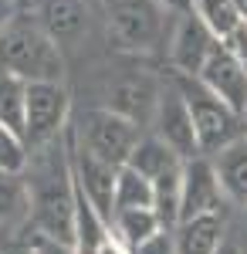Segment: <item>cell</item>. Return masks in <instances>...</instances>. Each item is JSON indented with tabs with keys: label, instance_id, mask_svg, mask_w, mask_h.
<instances>
[{
	"label": "cell",
	"instance_id": "cell-1",
	"mask_svg": "<svg viewBox=\"0 0 247 254\" xmlns=\"http://www.w3.org/2000/svg\"><path fill=\"white\" fill-rule=\"evenodd\" d=\"M0 68L27 81H61L64 55L61 44L27 10H17L0 31Z\"/></svg>",
	"mask_w": 247,
	"mask_h": 254
},
{
	"label": "cell",
	"instance_id": "cell-2",
	"mask_svg": "<svg viewBox=\"0 0 247 254\" xmlns=\"http://www.w3.org/2000/svg\"><path fill=\"white\" fill-rule=\"evenodd\" d=\"M102 7L122 48L142 51V55L166 48L176 14L166 10L159 0H102Z\"/></svg>",
	"mask_w": 247,
	"mask_h": 254
},
{
	"label": "cell",
	"instance_id": "cell-3",
	"mask_svg": "<svg viewBox=\"0 0 247 254\" xmlns=\"http://www.w3.org/2000/svg\"><path fill=\"white\" fill-rule=\"evenodd\" d=\"M27 187H31V217H34L38 234L75 244V176H71V166L61 176L51 166Z\"/></svg>",
	"mask_w": 247,
	"mask_h": 254
},
{
	"label": "cell",
	"instance_id": "cell-4",
	"mask_svg": "<svg viewBox=\"0 0 247 254\" xmlns=\"http://www.w3.org/2000/svg\"><path fill=\"white\" fill-rule=\"evenodd\" d=\"M173 81L180 85V92L190 102V112H193V122H196V136H200L203 153H220V149H227L230 142H237L241 119L244 116H237L224 98H217L196 75L176 71Z\"/></svg>",
	"mask_w": 247,
	"mask_h": 254
},
{
	"label": "cell",
	"instance_id": "cell-5",
	"mask_svg": "<svg viewBox=\"0 0 247 254\" xmlns=\"http://www.w3.org/2000/svg\"><path fill=\"white\" fill-rule=\"evenodd\" d=\"M75 136L81 146H88L95 156H102L112 166H125L129 156H132V149H135V142L142 139L139 136V126H135L132 119L112 112L109 105L88 109L85 116L78 119Z\"/></svg>",
	"mask_w": 247,
	"mask_h": 254
},
{
	"label": "cell",
	"instance_id": "cell-6",
	"mask_svg": "<svg viewBox=\"0 0 247 254\" xmlns=\"http://www.w3.org/2000/svg\"><path fill=\"white\" fill-rule=\"evenodd\" d=\"M71 95L61 81H27V146H48L68 129Z\"/></svg>",
	"mask_w": 247,
	"mask_h": 254
},
{
	"label": "cell",
	"instance_id": "cell-7",
	"mask_svg": "<svg viewBox=\"0 0 247 254\" xmlns=\"http://www.w3.org/2000/svg\"><path fill=\"white\" fill-rule=\"evenodd\" d=\"M152 132L163 139L166 146H173L183 159H193L203 153L200 136H196V122H193L190 102L180 92V85L170 81L163 85V95H159V109L152 116Z\"/></svg>",
	"mask_w": 247,
	"mask_h": 254
},
{
	"label": "cell",
	"instance_id": "cell-8",
	"mask_svg": "<svg viewBox=\"0 0 247 254\" xmlns=\"http://www.w3.org/2000/svg\"><path fill=\"white\" fill-rule=\"evenodd\" d=\"M68 159H71V173H75L78 187L88 193V200L98 207V214L112 224L115 217V183H119V166L105 163L102 156H95L88 146H81L75 136V129L68 132Z\"/></svg>",
	"mask_w": 247,
	"mask_h": 254
},
{
	"label": "cell",
	"instance_id": "cell-9",
	"mask_svg": "<svg viewBox=\"0 0 247 254\" xmlns=\"http://www.w3.org/2000/svg\"><path fill=\"white\" fill-rule=\"evenodd\" d=\"M217 44L220 41L213 38V31L196 17V10H190V14H176L170 41H166V55H170V64L176 71L200 75V68L207 64V58L213 55Z\"/></svg>",
	"mask_w": 247,
	"mask_h": 254
},
{
	"label": "cell",
	"instance_id": "cell-10",
	"mask_svg": "<svg viewBox=\"0 0 247 254\" xmlns=\"http://www.w3.org/2000/svg\"><path fill=\"white\" fill-rule=\"evenodd\" d=\"M24 10L38 20L61 48L78 44L92 27V10H88L85 0H27Z\"/></svg>",
	"mask_w": 247,
	"mask_h": 254
},
{
	"label": "cell",
	"instance_id": "cell-11",
	"mask_svg": "<svg viewBox=\"0 0 247 254\" xmlns=\"http://www.w3.org/2000/svg\"><path fill=\"white\" fill-rule=\"evenodd\" d=\"M224 183L217 173V163L207 159L203 153L183 163V210L180 220H193L203 214H220V200H224Z\"/></svg>",
	"mask_w": 247,
	"mask_h": 254
},
{
	"label": "cell",
	"instance_id": "cell-12",
	"mask_svg": "<svg viewBox=\"0 0 247 254\" xmlns=\"http://www.w3.org/2000/svg\"><path fill=\"white\" fill-rule=\"evenodd\" d=\"M196 78L207 85L217 98H224L237 116H247V68L230 55L224 44L213 48L207 64L200 68Z\"/></svg>",
	"mask_w": 247,
	"mask_h": 254
},
{
	"label": "cell",
	"instance_id": "cell-13",
	"mask_svg": "<svg viewBox=\"0 0 247 254\" xmlns=\"http://www.w3.org/2000/svg\"><path fill=\"white\" fill-rule=\"evenodd\" d=\"M159 95H163V85L149 75H125L109 88V109L119 116L132 119L135 126H152V116L159 109Z\"/></svg>",
	"mask_w": 247,
	"mask_h": 254
},
{
	"label": "cell",
	"instance_id": "cell-14",
	"mask_svg": "<svg viewBox=\"0 0 247 254\" xmlns=\"http://www.w3.org/2000/svg\"><path fill=\"white\" fill-rule=\"evenodd\" d=\"M173 234H176V254H213L224 241V220L220 214L180 220Z\"/></svg>",
	"mask_w": 247,
	"mask_h": 254
},
{
	"label": "cell",
	"instance_id": "cell-15",
	"mask_svg": "<svg viewBox=\"0 0 247 254\" xmlns=\"http://www.w3.org/2000/svg\"><path fill=\"white\" fill-rule=\"evenodd\" d=\"M213 163H217V173H220V183L234 203L247 207V139H237L230 142L227 149L213 153Z\"/></svg>",
	"mask_w": 247,
	"mask_h": 254
},
{
	"label": "cell",
	"instance_id": "cell-16",
	"mask_svg": "<svg viewBox=\"0 0 247 254\" xmlns=\"http://www.w3.org/2000/svg\"><path fill=\"white\" fill-rule=\"evenodd\" d=\"M186 159L180 156L173 146H166L163 139L156 136H142L139 142H135L132 156H129V166H135L142 176H149V180H156V176L170 173V170H176V166H183Z\"/></svg>",
	"mask_w": 247,
	"mask_h": 254
},
{
	"label": "cell",
	"instance_id": "cell-17",
	"mask_svg": "<svg viewBox=\"0 0 247 254\" xmlns=\"http://www.w3.org/2000/svg\"><path fill=\"white\" fill-rule=\"evenodd\" d=\"M112 227H115V237L122 244H129V248H139L152 234L166 231L159 214H156V207H125V210H115Z\"/></svg>",
	"mask_w": 247,
	"mask_h": 254
},
{
	"label": "cell",
	"instance_id": "cell-18",
	"mask_svg": "<svg viewBox=\"0 0 247 254\" xmlns=\"http://www.w3.org/2000/svg\"><path fill=\"white\" fill-rule=\"evenodd\" d=\"M0 122L24 136L27 126V78L0 68Z\"/></svg>",
	"mask_w": 247,
	"mask_h": 254
},
{
	"label": "cell",
	"instance_id": "cell-19",
	"mask_svg": "<svg viewBox=\"0 0 247 254\" xmlns=\"http://www.w3.org/2000/svg\"><path fill=\"white\" fill-rule=\"evenodd\" d=\"M152 193H156L152 207H156V214L163 220V227H166V231H176L180 210H183V166L156 176V180H152Z\"/></svg>",
	"mask_w": 247,
	"mask_h": 254
},
{
	"label": "cell",
	"instance_id": "cell-20",
	"mask_svg": "<svg viewBox=\"0 0 247 254\" xmlns=\"http://www.w3.org/2000/svg\"><path fill=\"white\" fill-rule=\"evenodd\" d=\"M193 10H196V17L213 31V38H217V41L230 38V34L247 20L241 0H196Z\"/></svg>",
	"mask_w": 247,
	"mask_h": 254
},
{
	"label": "cell",
	"instance_id": "cell-21",
	"mask_svg": "<svg viewBox=\"0 0 247 254\" xmlns=\"http://www.w3.org/2000/svg\"><path fill=\"white\" fill-rule=\"evenodd\" d=\"M152 180L142 176L135 166H119V183H115V210H125V207H152Z\"/></svg>",
	"mask_w": 247,
	"mask_h": 254
},
{
	"label": "cell",
	"instance_id": "cell-22",
	"mask_svg": "<svg viewBox=\"0 0 247 254\" xmlns=\"http://www.w3.org/2000/svg\"><path fill=\"white\" fill-rule=\"evenodd\" d=\"M24 207H31V187L20 180V173L0 170V220H14Z\"/></svg>",
	"mask_w": 247,
	"mask_h": 254
},
{
	"label": "cell",
	"instance_id": "cell-23",
	"mask_svg": "<svg viewBox=\"0 0 247 254\" xmlns=\"http://www.w3.org/2000/svg\"><path fill=\"white\" fill-rule=\"evenodd\" d=\"M24 166H27V139L0 122V170L20 173Z\"/></svg>",
	"mask_w": 247,
	"mask_h": 254
},
{
	"label": "cell",
	"instance_id": "cell-24",
	"mask_svg": "<svg viewBox=\"0 0 247 254\" xmlns=\"http://www.w3.org/2000/svg\"><path fill=\"white\" fill-rule=\"evenodd\" d=\"M132 254H176V237H170V231H159L139 248H132Z\"/></svg>",
	"mask_w": 247,
	"mask_h": 254
},
{
	"label": "cell",
	"instance_id": "cell-25",
	"mask_svg": "<svg viewBox=\"0 0 247 254\" xmlns=\"http://www.w3.org/2000/svg\"><path fill=\"white\" fill-rule=\"evenodd\" d=\"M220 44H224L230 55H234V58H237V61H241V64L247 68V20L241 24V27H237V31H234V34H230V38L220 41Z\"/></svg>",
	"mask_w": 247,
	"mask_h": 254
},
{
	"label": "cell",
	"instance_id": "cell-26",
	"mask_svg": "<svg viewBox=\"0 0 247 254\" xmlns=\"http://www.w3.org/2000/svg\"><path fill=\"white\" fill-rule=\"evenodd\" d=\"M31 248H34V254H78L75 244H64V241H58V237H48V234H38Z\"/></svg>",
	"mask_w": 247,
	"mask_h": 254
},
{
	"label": "cell",
	"instance_id": "cell-27",
	"mask_svg": "<svg viewBox=\"0 0 247 254\" xmlns=\"http://www.w3.org/2000/svg\"><path fill=\"white\" fill-rule=\"evenodd\" d=\"M95 254H129L125 251V244H122V241H119V237H105V241H102V244H98V251Z\"/></svg>",
	"mask_w": 247,
	"mask_h": 254
},
{
	"label": "cell",
	"instance_id": "cell-28",
	"mask_svg": "<svg viewBox=\"0 0 247 254\" xmlns=\"http://www.w3.org/2000/svg\"><path fill=\"white\" fill-rule=\"evenodd\" d=\"M159 3H163L166 10H173V14H190L196 0H159Z\"/></svg>",
	"mask_w": 247,
	"mask_h": 254
},
{
	"label": "cell",
	"instance_id": "cell-29",
	"mask_svg": "<svg viewBox=\"0 0 247 254\" xmlns=\"http://www.w3.org/2000/svg\"><path fill=\"white\" fill-rule=\"evenodd\" d=\"M14 14H17V7H14L10 0H0V31H3V24L14 17Z\"/></svg>",
	"mask_w": 247,
	"mask_h": 254
},
{
	"label": "cell",
	"instance_id": "cell-30",
	"mask_svg": "<svg viewBox=\"0 0 247 254\" xmlns=\"http://www.w3.org/2000/svg\"><path fill=\"white\" fill-rule=\"evenodd\" d=\"M213 254H241V248H237L234 241H227V237H224V241H220V248H217Z\"/></svg>",
	"mask_w": 247,
	"mask_h": 254
},
{
	"label": "cell",
	"instance_id": "cell-31",
	"mask_svg": "<svg viewBox=\"0 0 247 254\" xmlns=\"http://www.w3.org/2000/svg\"><path fill=\"white\" fill-rule=\"evenodd\" d=\"M241 7H244V17H247V0H241Z\"/></svg>",
	"mask_w": 247,
	"mask_h": 254
}]
</instances>
